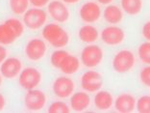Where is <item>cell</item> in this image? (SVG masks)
<instances>
[{"label": "cell", "mask_w": 150, "mask_h": 113, "mask_svg": "<svg viewBox=\"0 0 150 113\" xmlns=\"http://www.w3.org/2000/svg\"><path fill=\"white\" fill-rule=\"evenodd\" d=\"M42 35L50 46L56 47V49L66 46L69 43V33L57 23H47L44 25Z\"/></svg>", "instance_id": "6da1fadb"}, {"label": "cell", "mask_w": 150, "mask_h": 113, "mask_svg": "<svg viewBox=\"0 0 150 113\" xmlns=\"http://www.w3.org/2000/svg\"><path fill=\"white\" fill-rule=\"evenodd\" d=\"M112 69L118 74L130 72L136 65V57L131 50L122 49L112 58Z\"/></svg>", "instance_id": "7a4b0ae2"}, {"label": "cell", "mask_w": 150, "mask_h": 113, "mask_svg": "<svg viewBox=\"0 0 150 113\" xmlns=\"http://www.w3.org/2000/svg\"><path fill=\"white\" fill-rule=\"evenodd\" d=\"M47 52V46L45 42L40 38H31L26 43L24 47V54L26 58L31 62H39L45 56Z\"/></svg>", "instance_id": "3957f363"}, {"label": "cell", "mask_w": 150, "mask_h": 113, "mask_svg": "<svg viewBox=\"0 0 150 113\" xmlns=\"http://www.w3.org/2000/svg\"><path fill=\"white\" fill-rule=\"evenodd\" d=\"M42 79V73L35 67H27L22 69L18 75V85L24 90L37 88Z\"/></svg>", "instance_id": "277c9868"}, {"label": "cell", "mask_w": 150, "mask_h": 113, "mask_svg": "<svg viewBox=\"0 0 150 113\" xmlns=\"http://www.w3.org/2000/svg\"><path fill=\"white\" fill-rule=\"evenodd\" d=\"M47 20V14L40 8H31L23 15V23L25 27L30 30L36 31L45 25Z\"/></svg>", "instance_id": "5b68a950"}, {"label": "cell", "mask_w": 150, "mask_h": 113, "mask_svg": "<svg viewBox=\"0 0 150 113\" xmlns=\"http://www.w3.org/2000/svg\"><path fill=\"white\" fill-rule=\"evenodd\" d=\"M103 50L96 44H90L85 46L81 52V61L87 68H94L98 66L103 60Z\"/></svg>", "instance_id": "8992f818"}, {"label": "cell", "mask_w": 150, "mask_h": 113, "mask_svg": "<svg viewBox=\"0 0 150 113\" xmlns=\"http://www.w3.org/2000/svg\"><path fill=\"white\" fill-rule=\"evenodd\" d=\"M46 95L43 91L39 89H31L27 90L24 95V107L29 111H39L45 107L46 104Z\"/></svg>", "instance_id": "52a82bcc"}, {"label": "cell", "mask_w": 150, "mask_h": 113, "mask_svg": "<svg viewBox=\"0 0 150 113\" xmlns=\"http://www.w3.org/2000/svg\"><path fill=\"white\" fill-rule=\"evenodd\" d=\"M54 95L58 98L66 99L70 97L75 90V82L70 77H59L54 80L52 84Z\"/></svg>", "instance_id": "ba28073f"}, {"label": "cell", "mask_w": 150, "mask_h": 113, "mask_svg": "<svg viewBox=\"0 0 150 113\" xmlns=\"http://www.w3.org/2000/svg\"><path fill=\"white\" fill-rule=\"evenodd\" d=\"M103 85V77L95 71H88L81 77V86L85 91L93 93L99 91Z\"/></svg>", "instance_id": "9c48e42d"}, {"label": "cell", "mask_w": 150, "mask_h": 113, "mask_svg": "<svg viewBox=\"0 0 150 113\" xmlns=\"http://www.w3.org/2000/svg\"><path fill=\"white\" fill-rule=\"evenodd\" d=\"M22 71V62L18 57L6 58L0 66V73L6 79H13Z\"/></svg>", "instance_id": "30bf717a"}, {"label": "cell", "mask_w": 150, "mask_h": 113, "mask_svg": "<svg viewBox=\"0 0 150 113\" xmlns=\"http://www.w3.org/2000/svg\"><path fill=\"white\" fill-rule=\"evenodd\" d=\"M47 12L55 21L64 23L69 19L70 13L69 8L60 0H53L47 5Z\"/></svg>", "instance_id": "8fae6325"}, {"label": "cell", "mask_w": 150, "mask_h": 113, "mask_svg": "<svg viewBox=\"0 0 150 113\" xmlns=\"http://www.w3.org/2000/svg\"><path fill=\"white\" fill-rule=\"evenodd\" d=\"M100 37L105 44L114 46L122 44L125 38V33L117 26H108L102 30Z\"/></svg>", "instance_id": "7c38bea8"}, {"label": "cell", "mask_w": 150, "mask_h": 113, "mask_svg": "<svg viewBox=\"0 0 150 113\" xmlns=\"http://www.w3.org/2000/svg\"><path fill=\"white\" fill-rule=\"evenodd\" d=\"M79 16L81 19L86 23L96 22L101 16L100 6L93 1L84 3L79 10Z\"/></svg>", "instance_id": "4fadbf2b"}, {"label": "cell", "mask_w": 150, "mask_h": 113, "mask_svg": "<svg viewBox=\"0 0 150 113\" xmlns=\"http://www.w3.org/2000/svg\"><path fill=\"white\" fill-rule=\"evenodd\" d=\"M136 99L133 95L124 93L119 95L115 101V110L121 113H130L134 111L136 107Z\"/></svg>", "instance_id": "5bb4252c"}, {"label": "cell", "mask_w": 150, "mask_h": 113, "mask_svg": "<svg viewBox=\"0 0 150 113\" xmlns=\"http://www.w3.org/2000/svg\"><path fill=\"white\" fill-rule=\"evenodd\" d=\"M91 98L85 92L74 93L70 98V107L76 112H82L90 107Z\"/></svg>", "instance_id": "9a60e30c"}, {"label": "cell", "mask_w": 150, "mask_h": 113, "mask_svg": "<svg viewBox=\"0 0 150 113\" xmlns=\"http://www.w3.org/2000/svg\"><path fill=\"white\" fill-rule=\"evenodd\" d=\"M18 39V36L12 29V27L4 21L0 23V44L11 46Z\"/></svg>", "instance_id": "2e32d148"}, {"label": "cell", "mask_w": 150, "mask_h": 113, "mask_svg": "<svg viewBox=\"0 0 150 113\" xmlns=\"http://www.w3.org/2000/svg\"><path fill=\"white\" fill-rule=\"evenodd\" d=\"M94 105L98 110H108L114 104V98L107 91H98L94 97Z\"/></svg>", "instance_id": "e0dca14e"}, {"label": "cell", "mask_w": 150, "mask_h": 113, "mask_svg": "<svg viewBox=\"0 0 150 113\" xmlns=\"http://www.w3.org/2000/svg\"><path fill=\"white\" fill-rule=\"evenodd\" d=\"M59 69L63 74H76L80 70V60L76 56L69 54L61 63Z\"/></svg>", "instance_id": "ac0fdd59"}, {"label": "cell", "mask_w": 150, "mask_h": 113, "mask_svg": "<svg viewBox=\"0 0 150 113\" xmlns=\"http://www.w3.org/2000/svg\"><path fill=\"white\" fill-rule=\"evenodd\" d=\"M98 36H99V33H98L97 28L90 24L82 26L78 30V37L80 41L87 44L94 43L98 39Z\"/></svg>", "instance_id": "d6986e66"}, {"label": "cell", "mask_w": 150, "mask_h": 113, "mask_svg": "<svg viewBox=\"0 0 150 113\" xmlns=\"http://www.w3.org/2000/svg\"><path fill=\"white\" fill-rule=\"evenodd\" d=\"M104 19L111 24L119 23L123 19V14L120 8L115 5H108L104 10Z\"/></svg>", "instance_id": "ffe728a7"}, {"label": "cell", "mask_w": 150, "mask_h": 113, "mask_svg": "<svg viewBox=\"0 0 150 113\" xmlns=\"http://www.w3.org/2000/svg\"><path fill=\"white\" fill-rule=\"evenodd\" d=\"M122 10L130 16H137L142 12V0H120Z\"/></svg>", "instance_id": "44dd1931"}, {"label": "cell", "mask_w": 150, "mask_h": 113, "mask_svg": "<svg viewBox=\"0 0 150 113\" xmlns=\"http://www.w3.org/2000/svg\"><path fill=\"white\" fill-rule=\"evenodd\" d=\"M29 3V0H9V7L13 14L16 16H21L27 12Z\"/></svg>", "instance_id": "7402d4cb"}, {"label": "cell", "mask_w": 150, "mask_h": 113, "mask_svg": "<svg viewBox=\"0 0 150 113\" xmlns=\"http://www.w3.org/2000/svg\"><path fill=\"white\" fill-rule=\"evenodd\" d=\"M5 22L12 27V29L16 33V35L18 36V38L22 37V35L24 34V31H25V25L21 20L16 18H10L8 19H6Z\"/></svg>", "instance_id": "603a6c76"}, {"label": "cell", "mask_w": 150, "mask_h": 113, "mask_svg": "<svg viewBox=\"0 0 150 113\" xmlns=\"http://www.w3.org/2000/svg\"><path fill=\"white\" fill-rule=\"evenodd\" d=\"M69 52L64 49H57L55 51H53V53L51 54L50 57V63L52 65V67H54L55 69H59L61 63L63 62V60L69 55Z\"/></svg>", "instance_id": "cb8c5ba5"}, {"label": "cell", "mask_w": 150, "mask_h": 113, "mask_svg": "<svg viewBox=\"0 0 150 113\" xmlns=\"http://www.w3.org/2000/svg\"><path fill=\"white\" fill-rule=\"evenodd\" d=\"M138 54L142 63L150 65V42L142 44L138 49Z\"/></svg>", "instance_id": "d4e9b609"}, {"label": "cell", "mask_w": 150, "mask_h": 113, "mask_svg": "<svg viewBox=\"0 0 150 113\" xmlns=\"http://www.w3.org/2000/svg\"><path fill=\"white\" fill-rule=\"evenodd\" d=\"M47 111L50 113H67L70 111V109L64 102H54L49 107Z\"/></svg>", "instance_id": "484cf974"}, {"label": "cell", "mask_w": 150, "mask_h": 113, "mask_svg": "<svg viewBox=\"0 0 150 113\" xmlns=\"http://www.w3.org/2000/svg\"><path fill=\"white\" fill-rule=\"evenodd\" d=\"M138 111L141 113H150V96H142L136 104Z\"/></svg>", "instance_id": "4316f807"}, {"label": "cell", "mask_w": 150, "mask_h": 113, "mask_svg": "<svg viewBox=\"0 0 150 113\" xmlns=\"http://www.w3.org/2000/svg\"><path fill=\"white\" fill-rule=\"evenodd\" d=\"M139 79L141 82L146 87L150 88V65L144 68L139 73Z\"/></svg>", "instance_id": "83f0119b"}, {"label": "cell", "mask_w": 150, "mask_h": 113, "mask_svg": "<svg viewBox=\"0 0 150 113\" xmlns=\"http://www.w3.org/2000/svg\"><path fill=\"white\" fill-rule=\"evenodd\" d=\"M142 36L145 40H147V42H150V21H147L144 23V25L142 26Z\"/></svg>", "instance_id": "f1b7e54d"}, {"label": "cell", "mask_w": 150, "mask_h": 113, "mask_svg": "<svg viewBox=\"0 0 150 113\" xmlns=\"http://www.w3.org/2000/svg\"><path fill=\"white\" fill-rule=\"evenodd\" d=\"M29 1L35 8H42L49 4L50 0H29Z\"/></svg>", "instance_id": "f546056e"}, {"label": "cell", "mask_w": 150, "mask_h": 113, "mask_svg": "<svg viewBox=\"0 0 150 113\" xmlns=\"http://www.w3.org/2000/svg\"><path fill=\"white\" fill-rule=\"evenodd\" d=\"M8 56V50L3 44H0V64H2V62H4V60Z\"/></svg>", "instance_id": "4dcf8cb0"}, {"label": "cell", "mask_w": 150, "mask_h": 113, "mask_svg": "<svg viewBox=\"0 0 150 113\" xmlns=\"http://www.w3.org/2000/svg\"><path fill=\"white\" fill-rule=\"evenodd\" d=\"M6 105V99L1 93H0V111H2L5 108Z\"/></svg>", "instance_id": "1f68e13d"}, {"label": "cell", "mask_w": 150, "mask_h": 113, "mask_svg": "<svg viewBox=\"0 0 150 113\" xmlns=\"http://www.w3.org/2000/svg\"><path fill=\"white\" fill-rule=\"evenodd\" d=\"M114 1V0H97V2H99L100 4H103V5H109Z\"/></svg>", "instance_id": "d6a6232c"}, {"label": "cell", "mask_w": 150, "mask_h": 113, "mask_svg": "<svg viewBox=\"0 0 150 113\" xmlns=\"http://www.w3.org/2000/svg\"><path fill=\"white\" fill-rule=\"evenodd\" d=\"M80 0H63V2L67 3V4H76Z\"/></svg>", "instance_id": "836d02e7"}, {"label": "cell", "mask_w": 150, "mask_h": 113, "mask_svg": "<svg viewBox=\"0 0 150 113\" xmlns=\"http://www.w3.org/2000/svg\"><path fill=\"white\" fill-rule=\"evenodd\" d=\"M1 84H2V74L0 73V86H1Z\"/></svg>", "instance_id": "e575fe53"}]
</instances>
